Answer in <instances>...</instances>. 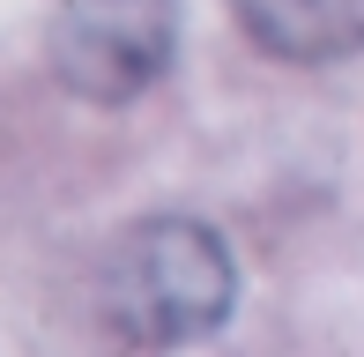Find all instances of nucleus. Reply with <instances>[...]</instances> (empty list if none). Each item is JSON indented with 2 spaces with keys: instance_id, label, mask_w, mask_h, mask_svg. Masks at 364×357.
<instances>
[{
  "instance_id": "nucleus-1",
  "label": "nucleus",
  "mask_w": 364,
  "mask_h": 357,
  "mask_svg": "<svg viewBox=\"0 0 364 357\" xmlns=\"http://www.w3.org/2000/svg\"><path fill=\"white\" fill-rule=\"evenodd\" d=\"M97 298H105L112 328L141 350H186L230 320L238 305V268L230 246L193 216H141L112 238L105 268H97Z\"/></svg>"
},
{
  "instance_id": "nucleus-2",
  "label": "nucleus",
  "mask_w": 364,
  "mask_h": 357,
  "mask_svg": "<svg viewBox=\"0 0 364 357\" xmlns=\"http://www.w3.org/2000/svg\"><path fill=\"white\" fill-rule=\"evenodd\" d=\"M53 75L90 105H127L171 68L178 0H60L45 30Z\"/></svg>"
},
{
  "instance_id": "nucleus-3",
  "label": "nucleus",
  "mask_w": 364,
  "mask_h": 357,
  "mask_svg": "<svg viewBox=\"0 0 364 357\" xmlns=\"http://www.w3.org/2000/svg\"><path fill=\"white\" fill-rule=\"evenodd\" d=\"M230 15L268 60L290 68H335L364 53V0H230Z\"/></svg>"
}]
</instances>
